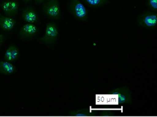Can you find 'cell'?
Listing matches in <instances>:
<instances>
[{
	"label": "cell",
	"mask_w": 157,
	"mask_h": 117,
	"mask_svg": "<svg viewBox=\"0 0 157 117\" xmlns=\"http://www.w3.org/2000/svg\"><path fill=\"white\" fill-rule=\"evenodd\" d=\"M20 4L18 0H1L0 7L7 16L17 15Z\"/></svg>",
	"instance_id": "cell-5"
},
{
	"label": "cell",
	"mask_w": 157,
	"mask_h": 117,
	"mask_svg": "<svg viewBox=\"0 0 157 117\" xmlns=\"http://www.w3.org/2000/svg\"><path fill=\"white\" fill-rule=\"evenodd\" d=\"M157 12L154 11H146L137 18L138 24L142 27H153L157 24Z\"/></svg>",
	"instance_id": "cell-4"
},
{
	"label": "cell",
	"mask_w": 157,
	"mask_h": 117,
	"mask_svg": "<svg viewBox=\"0 0 157 117\" xmlns=\"http://www.w3.org/2000/svg\"><path fill=\"white\" fill-rule=\"evenodd\" d=\"M32 1V0H22V1L25 4L29 3Z\"/></svg>",
	"instance_id": "cell-16"
},
{
	"label": "cell",
	"mask_w": 157,
	"mask_h": 117,
	"mask_svg": "<svg viewBox=\"0 0 157 117\" xmlns=\"http://www.w3.org/2000/svg\"><path fill=\"white\" fill-rule=\"evenodd\" d=\"M38 32V27L34 24L27 23L21 27L19 35L22 39H29L36 35Z\"/></svg>",
	"instance_id": "cell-6"
},
{
	"label": "cell",
	"mask_w": 157,
	"mask_h": 117,
	"mask_svg": "<svg viewBox=\"0 0 157 117\" xmlns=\"http://www.w3.org/2000/svg\"><path fill=\"white\" fill-rule=\"evenodd\" d=\"M6 39V36L4 34H0V46L2 44Z\"/></svg>",
	"instance_id": "cell-14"
},
{
	"label": "cell",
	"mask_w": 157,
	"mask_h": 117,
	"mask_svg": "<svg viewBox=\"0 0 157 117\" xmlns=\"http://www.w3.org/2000/svg\"><path fill=\"white\" fill-rule=\"evenodd\" d=\"M58 33L57 26L56 23L53 22L48 23L44 35L40 38L39 41L46 45L52 44L56 41Z\"/></svg>",
	"instance_id": "cell-2"
},
{
	"label": "cell",
	"mask_w": 157,
	"mask_h": 117,
	"mask_svg": "<svg viewBox=\"0 0 157 117\" xmlns=\"http://www.w3.org/2000/svg\"><path fill=\"white\" fill-rule=\"evenodd\" d=\"M16 69L11 62L0 61V73L3 75H11L15 73Z\"/></svg>",
	"instance_id": "cell-11"
},
{
	"label": "cell",
	"mask_w": 157,
	"mask_h": 117,
	"mask_svg": "<svg viewBox=\"0 0 157 117\" xmlns=\"http://www.w3.org/2000/svg\"><path fill=\"white\" fill-rule=\"evenodd\" d=\"M42 10L44 14L50 18L59 19L61 14L59 0H48L44 3Z\"/></svg>",
	"instance_id": "cell-3"
},
{
	"label": "cell",
	"mask_w": 157,
	"mask_h": 117,
	"mask_svg": "<svg viewBox=\"0 0 157 117\" xmlns=\"http://www.w3.org/2000/svg\"><path fill=\"white\" fill-rule=\"evenodd\" d=\"M16 21L15 19L11 16H5L0 13V27L6 31L12 30L15 25Z\"/></svg>",
	"instance_id": "cell-9"
},
{
	"label": "cell",
	"mask_w": 157,
	"mask_h": 117,
	"mask_svg": "<svg viewBox=\"0 0 157 117\" xmlns=\"http://www.w3.org/2000/svg\"><path fill=\"white\" fill-rule=\"evenodd\" d=\"M147 6L151 11L157 12V0H146Z\"/></svg>",
	"instance_id": "cell-13"
},
{
	"label": "cell",
	"mask_w": 157,
	"mask_h": 117,
	"mask_svg": "<svg viewBox=\"0 0 157 117\" xmlns=\"http://www.w3.org/2000/svg\"><path fill=\"white\" fill-rule=\"evenodd\" d=\"M85 4L92 7H101L110 3L109 0H83Z\"/></svg>",
	"instance_id": "cell-12"
},
{
	"label": "cell",
	"mask_w": 157,
	"mask_h": 117,
	"mask_svg": "<svg viewBox=\"0 0 157 117\" xmlns=\"http://www.w3.org/2000/svg\"><path fill=\"white\" fill-rule=\"evenodd\" d=\"M67 8L71 14L78 20L82 21L88 20V11L81 0H69Z\"/></svg>",
	"instance_id": "cell-1"
},
{
	"label": "cell",
	"mask_w": 157,
	"mask_h": 117,
	"mask_svg": "<svg viewBox=\"0 0 157 117\" xmlns=\"http://www.w3.org/2000/svg\"><path fill=\"white\" fill-rule=\"evenodd\" d=\"M48 0H34L35 3L36 5H39L41 4L47 2Z\"/></svg>",
	"instance_id": "cell-15"
},
{
	"label": "cell",
	"mask_w": 157,
	"mask_h": 117,
	"mask_svg": "<svg viewBox=\"0 0 157 117\" xmlns=\"http://www.w3.org/2000/svg\"><path fill=\"white\" fill-rule=\"evenodd\" d=\"M112 93L113 97L117 100V102L123 103L128 102L130 100V94L127 89L119 88L114 90Z\"/></svg>",
	"instance_id": "cell-8"
},
{
	"label": "cell",
	"mask_w": 157,
	"mask_h": 117,
	"mask_svg": "<svg viewBox=\"0 0 157 117\" xmlns=\"http://www.w3.org/2000/svg\"><path fill=\"white\" fill-rule=\"evenodd\" d=\"M20 50L15 45L12 44L6 50L4 55L6 61L11 62L18 59L20 56Z\"/></svg>",
	"instance_id": "cell-10"
},
{
	"label": "cell",
	"mask_w": 157,
	"mask_h": 117,
	"mask_svg": "<svg viewBox=\"0 0 157 117\" xmlns=\"http://www.w3.org/2000/svg\"><path fill=\"white\" fill-rule=\"evenodd\" d=\"M21 16L27 23H35L38 20V15L36 10L32 6H28L22 11Z\"/></svg>",
	"instance_id": "cell-7"
}]
</instances>
